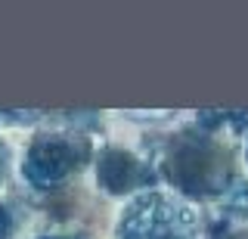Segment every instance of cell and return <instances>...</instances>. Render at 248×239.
<instances>
[{
    "label": "cell",
    "instance_id": "cell-5",
    "mask_svg": "<svg viewBox=\"0 0 248 239\" xmlns=\"http://www.w3.org/2000/svg\"><path fill=\"white\" fill-rule=\"evenodd\" d=\"M28 223V208L22 199L0 192V239H19Z\"/></svg>",
    "mask_w": 248,
    "mask_h": 239
},
{
    "label": "cell",
    "instance_id": "cell-3",
    "mask_svg": "<svg viewBox=\"0 0 248 239\" xmlns=\"http://www.w3.org/2000/svg\"><path fill=\"white\" fill-rule=\"evenodd\" d=\"M115 239H202V214L165 187L124 199L112 227Z\"/></svg>",
    "mask_w": 248,
    "mask_h": 239
},
{
    "label": "cell",
    "instance_id": "cell-7",
    "mask_svg": "<svg viewBox=\"0 0 248 239\" xmlns=\"http://www.w3.org/2000/svg\"><path fill=\"white\" fill-rule=\"evenodd\" d=\"M34 239H93L87 230L81 227H59V230H46V233H37Z\"/></svg>",
    "mask_w": 248,
    "mask_h": 239
},
{
    "label": "cell",
    "instance_id": "cell-1",
    "mask_svg": "<svg viewBox=\"0 0 248 239\" xmlns=\"http://www.w3.org/2000/svg\"><path fill=\"white\" fill-rule=\"evenodd\" d=\"M155 174L168 180L174 196L192 205L223 199L232 183V156L220 137L186 127L177 134V140L168 143Z\"/></svg>",
    "mask_w": 248,
    "mask_h": 239
},
{
    "label": "cell",
    "instance_id": "cell-2",
    "mask_svg": "<svg viewBox=\"0 0 248 239\" xmlns=\"http://www.w3.org/2000/svg\"><path fill=\"white\" fill-rule=\"evenodd\" d=\"M96 143L75 127H41L16 156L22 180L31 190H62L93 165Z\"/></svg>",
    "mask_w": 248,
    "mask_h": 239
},
{
    "label": "cell",
    "instance_id": "cell-4",
    "mask_svg": "<svg viewBox=\"0 0 248 239\" xmlns=\"http://www.w3.org/2000/svg\"><path fill=\"white\" fill-rule=\"evenodd\" d=\"M93 174H96V187L112 199H130L137 192H146L155 187V174L149 159H143L130 146H96L93 156Z\"/></svg>",
    "mask_w": 248,
    "mask_h": 239
},
{
    "label": "cell",
    "instance_id": "cell-6",
    "mask_svg": "<svg viewBox=\"0 0 248 239\" xmlns=\"http://www.w3.org/2000/svg\"><path fill=\"white\" fill-rule=\"evenodd\" d=\"M13 171H16V149H13L10 137L0 134V190H3L6 183H10Z\"/></svg>",
    "mask_w": 248,
    "mask_h": 239
},
{
    "label": "cell",
    "instance_id": "cell-8",
    "mask_svg": "<svg viewBox=\"0 0 248 239\" xmlns=\"http://www.w3.org/2000/svg\"><path fill=\"white\" fill-rule=\"evenodd\" d=\"M242 156H245V168H248V137H245V146H242Z\"/></svg>",
    "mask_w": 248,
    "mask_h": 239
}]
</instances>
